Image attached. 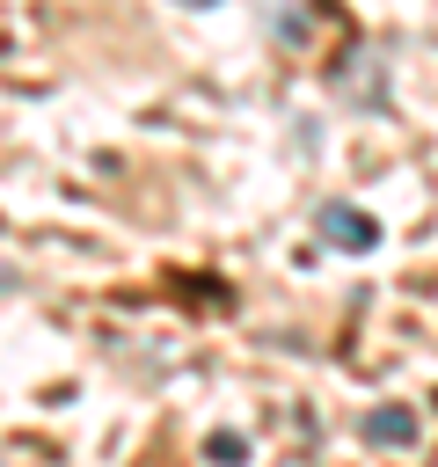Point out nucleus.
<instances>
[{
  "instance_id": "1",
  "label": "nucleus",
  "mask_w": 438,
  "mask_h": 467,
  "mask_svg": "<svg viewBox=\"0 0 438 467\" xmlns=\"http://www.w3.org/2000/svg\"><path fill=\"white\" fill-rule=\"evenodd\" d=\"M321 241H328V248H372L380 226H372L365 212H350V204H328V212H321Z\"/></svg>"
},
{
  "instance_id": "2",
  "label": "nucleus",
  "mask_w": 438,
  "mask_h": 467,
  "mask_svg": "<svg viewBox=\"0 0 438 467\" xmlns=\"http://www.w3.org/2000/svg\"><path fill=\"white\" fill-rule=\"evenodd\" d=\"M365 438L372 445H409L416 438V416L409 409H380V416H365Z\"/></svg>"
}]
</instances>
